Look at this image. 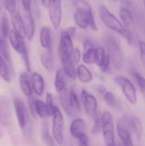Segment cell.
<instances>
[{
	"label": "cell",
	"mask_w": 145,
	"mask_h": 146,
	"mask_svg": "<svg viewBox=\"0 0 145 146\" xmlns=\"http://www.w3.org/2000/svg\"><path fill=\"white\" fill-rule=\"evenodd\" d=\"M72 1L77 9L73 17L76 25L82 29L90 27L94 31H97L98 27L89 3L85 0H72Z\"/></svg>",
	"instance_id": "1"
},
{
	"label": "cell",
	"mask_w": 145,
	"mask_h": 146,
	"mask_svg": "<svg viewBox=\"0 0 145 146\" xmlns=\"http://www.w3.org/2000/svg\"><path fill=\"white\" fill-rule=\"evenodd\" d=\"M100 16L103 24L107 28L115 31L125 38L128 44L133 45L134 39L131 31L124 27L123 24L118 20V19L109 11L105 6L100 7Z\"/></svg>",
	"instance_id": "2"
},
{
	"label": "cell",
	"mask_w": 145,
	"mask_h": 146,
	"mask_svg": "<svg viewBox=\"0 0 145 146\" xmlns=\"http://www.w3.org/2000/svg\"><path fill=\"white\" fill-rule=\"evenodd\" d=\"M17 121L23 134L26 138L31 137L32 133V125L30 118L29 111L23 102L22 100L18 97H15L13 101Z\"/></svg>",
	"instance_id": "3"
},
{
	"label": "cell",
	"mask_w": 145,
	"mask_h": 146,
	"mask_svg": "<svg viewBox=\"0 0 145 146\" xmlns=\"http://www.w3.org/2000/svg\"><path fill=\"white\" fill-rule=\"evenodd\" d=\"M105 44L110 61H112L116 69H120L124 64V57L117 41L114 37L108 36L105 38Z\"/></svg>",
	"instance_id": "4"
},
{
	"label": "cell",
	"mask_w": 145,
	"mask_h": 146,
	"mask_svg": "<svg viewBox=\"0 0 145 146\" xmlns=\"http://www.w3.org/2000/svg\"><path fill=\"white\" fill-rule=\"evenodd\" d=\"M101 131L102 133L105 146H116L114 134L112 115L109 111H105L100 116Z\"/></svg>",
	"instance_id": "5"
},
{
	"label": "cell",
	"mask_w": 145,
	"mask_h": 146,
	"mask_svg": "<svg viewBox=\"0 0 145 146\" xmlns=\"http://www.w3.org/2000/svg\"><path fill=\"white\" fill-rule=\"evenodd\" d=\"M64 121L63 114L57 106L54 107L52 121L53 138L59 145L63 143L64 139Z\"/></svg>",
	"instance_id": "6"
},
{
	"label": "cell",
	"mask_w": 145,
	"mask_h": 146,
	"mask_svg": "<svg viewBox=\"0 0 145 146\" xmlns=\"http://www.w3.org/2000/svg\"><path fill=\"white\" fill-rule=\"evenodd\" d=\"M114 81L120 87L122 93L129 103H130L131 104H136L137 101L136 91L132 81L126 77L119 75L116 76L114 78Z\"/></svg>",
	"instance_id": "7"
},
{
	"label": "cell",
	"mask_w": 145,
	"mask_h": 146,
	"mask_svg": "<svg viewBox=\"0 0 145 146\" xmlns=\"http://www.w3.org/2000/svg\"><path fill=\"white\" fill-rule=\"evenodd\" d=\"M73 49L72 39L70 37L66 31H63L61 32L59 48H58V55L61 62L71 58Z\"/></svg>",
	"instance_id": "8"
},
{
	"label": "cell",
	"mask_w": 145,
	"mask_h": 146,
	"mask_svg": "<svg viewBox=\"0 0 145 146\" xmlns=\"http://www.w3.org/2000/svg\"><path fill=\"white\" fill-rule=\"evenodd\" d=\"M48 14L53 27L58 29L62 20V4L61 0H51L48 7Z\"/></svg>",
	"instance_id": "9"
},
{
	"label": "cell",
	"mask_w": 145,
	"mask_h": 146,
	"mask_svg": "<svg viewBox=\"0 0 145 146\" xmlns=\"http://www.w3.org/2000/svg\"><path fill=\"white\" fill-rule=\"evenodd\" d=\"M81 99L84 108L89 116L94 118L98 113V101L96 98L85 90L81 91Z\"/></svg>",
	"instance_id": "10"
},
{
	"label": "cell",
	"mask_w": 145,
	"mask_h": 146,
	"mask_svg": "<svg viewBox=\"0 0 145 146\" xmlns=\"http://www.w3.org/2000/svg\"><path fill=\"white\" fill-rule=\"evenodd\" d=\"M122 118L125 119L130 132L134 134L138 140L142 138L143 128L139 118L133 115H125Z\"/></svg>",
	"instance_id": "11"
},
{
	"label": "cell",
	"mask_w": 145,
	"mask_h": 146,
	"mask_svg": "<svg viewBox=\"0 0 145 146\" xmlns=\"http://www.w3.org/2000/svg\"><path fill=\"white\" fill-rule=\"evenodd\" d=\"M11 21L14 31L21 38H26L24 19L22 18L19 11H16L15 12L11 14Z\"/></svg>",
	"instance_id": "12"
},
{
	"label": "cell",
	"mask_w": 145,
	"mask_h": 146,
	"mask_svg": "<svg viewBox=\"0 0 145 146\" xmlns=\"http://www.w3.org/2000/svg\"><path fill=\"white\" fill-rule=\"evenodd\" d=\"M9 38L11 45L12 46L14 49L19 54H21L25 50L28 49L24 41V38L19 36L14 30H10Z\"/></svg>",
	"instance_id": "13"
},
{
	"label": "cell",
	"mask_w": 145,
	"mask_h": 146,
	"mask_svg": "<svg viewBox=\"0 0 145 146\" xmlns=\"http://www.w3.org/2000/svg\"><path fill=\"white\" fill-rule=\"evenodd\" d=\"M19 84L24 95L27 97L32 96L33 88L31 84V76H30L28 71H25L20 75Z\"/></svg>",
	"instance_id": "14"
},
{
	"label": "cell",
	"mask_w": 145,
	"mask_h": 146,
	"mask_svg": "<svg viewBox=\"0 0 145 146\" xmlns=\"http://www.w3.org/2000/svg\"><path fill=\"white\" fill-rule=\"evenodd\" d=\"M24 26H25L26 35L27 39L31 41L34 37L35 34V21H34V17H33L31 12H26L25 11L24 15Z\"/></svg>",
	"instance_id": "15"
},
{
	"label": "cell",
	"mask_w": 145,
	"mask_h": 146,
	"mask_svg": "<svg viewBox=\"0 0 145 146\" xmlns=\"http://www.w3.org/2000/svg\"><path fill=\"white\" fill-rule=\"evenodd\" d=\"M31 84L34 93L38 96H41L45 88V82L43 77L38 73L34 72L31 74Z\"/></svg>",
	"instance_id": "16"
},
{
	"label": "cell",
	"mask_w": 145,
	"mask_h": 146,
	"mask_svg": "<svg viewBox=\"0 0 145 146\" xmlns=\"http://www.w3.org/2000/svg\"><path fill=\"white\" fill-rule=\"evenodd\" d=\"M85 122L82 118L75 119L70 126V133L73 138L78 139L82 134L85 133Z\"/></svg>",
	"instance_id": "17"
},
{
	"label": "cell",
	"mask_w": 145,
	"mask_h": 146,
	"mask_svg": "<svg viewBox=\"0 0 145 146\" xmlns=\"http://www.w3.org/2000/svg\"><path fill=\"white\" fill-rule=\"evenodd\" d=\"M117 131L118 135H119L121 141L126 142V141H132V137H131L132 133L129 131L123 118H122L118 121L117 125Z\"/></svg>",
	"instance_id": "18"
},
{
	"label": "cell",
	"mask_w": 145,
	"mask_h": 146,
	"mask_svg": "<svg viewBox=\"0 0 145 146\" xmlns=\"http://www.w3.org/2000/svg\"><path fill=\"white\" fill-rule=\"evenodd\" d=\"M40 43L45 50H51V30L49 27H44L40 32Z\"/></svg>",
	"instance_id": "19"
},
{
	"label": "cell",
	"mask_w": 145,
	"mask_h": 146,
	"mask_svg": "<svg viewBox=\"0 0 145 146\" xmlns=\"http://www.w3.org/2000/svg\"><path fill=\"white\" fill-rule=\"evenodd\" d=\"M119 17H120L124 27L127 29L128 30L131 31L130 29L132 28L134 24L133 17H132L131 11L127 7H121L120 9H119Z\"/></svg>",
	"instance_id": "20"
},
{
	"label": "cell",
	"mask_w": 145,
	"mask_h": 146,
	"mask_svg": "<svg viewBox=\"0 0 145 146\" xmlns=\"http://www.w3.org/2000/svg\"><path fill=\"white\" fill-rule=\"evenodd\" d=\"M77 77L80 82L82 84L90 82L93 78L90 71L84 65H80L77 68Z\"/></svg>",
	"instance_id": "21"
},
{
	"label": "cell",
	"mask_w": 145,
	"mask_h": 146,
	"mask_svg": "<svg viewBox=\"0 0 145 146\" xmlns=\"http://www.w3.org/2000/svg\"><path fill=\"white\" fill-rule=\"evenodd\" d=\"M69 102L70 107H71V111L72 115L79 113L80 111V106L79 99L75 93L73 88L71 87L69 91Z\"/></svg>",
	"instance_id": "22"
},
{
	"label": "cell",
	"mask_w": 145,
	"mask_h": 146,
	"mask_svg": "<svg viewBox=\"0 0 145 146\" xmlns=\"http://www.w3.org/2000/svg\"><path fill=\"white\" fill-rule=\"evenodd\" d=\"M62 65L64 74L72 80L76 79L77 71L75 70V66H74V64L72 58H69L66 61H63Z\"/></svg>",
	"instance_id": "23"
},
{
	"label": "cell",
	"mask_w": 145,
	"mask_h": 146,
	"mask_svg": "<svg viewBox=\"0 0 145 146\" xmlns=\"http://www.w3.org/2000/svg\"><path fill=\"white\" fill-rule=\"evenodd\" d=\"M41 63L43 66L48 71H53V60L51 54V50H45L40 57Z\"/></svg>",
	"instance_id": "24"
},
{
	"label": "cell",
	"mask_w": 145,
	"mask_h": 146,
	"mask_svg": "<svg viewBox=\"0 0 145 146\" xmlns=\"http://www.w3.org/2000/svg\"><path fill=\"white\" fill-rule=\"evenodd\" d=\"M55 90L57 92L61 93L66 88V82L65 79V74L63 72V68H60L57 71L56 75H55V83H54Z\"/></svg>",
	"instance_id": "25"
},
{
	"label": "cell",
	"mask_w": 145,
	"mask_h": 146,
	"mask_svg": "<svg viewBox=\"0 0 145 146\" xmlns=\"http://www.w3.org/2000/svg\"><path fill=\"white\" fill-rule=\"evenodd\" d=\"M60 102H61V104L64 111L68 115H72V111H71V107H70L69 91L67 89V88L60 93Z\"/></svg>",
	"instance_id": "26"
},
{
	"label": "cell",
	"mask_w": 145,
	"mask_h": 146,
	"mask_svg": "<svg viewBox=\"0 0 145 146\" xmlns=\"http://www.w3.org/2000/svg\"><path fill=\"white\" fill-rule=\"evenodd\" d=\"M9 21L8 17L6 13H3L0 19V36L6 39L7 36H9Z\"/></svg>",
	"instance_id": "27"
},
{
	"label": "cell",
	"mask_w": 145,
	"mask_h": 146,
	"mask_svg": "<svg viewBox=\"0 0 145 146\" xmlns=\"http://www.w3.org/2000/svg\"><path fill=\"white\" fill-rule=\"evenodd\" d=\"M41 138L46 146H55V140L50 135L49 129L46 123H44L41 128Z\"/></svg>",
	"instance_id": "28"
},
{
	"label": "cell",
	"mask_w": 145,
	"mask_h": 146,
	"mask_svg": "<svg viewBox=\"0 0 145 146\" xmlns=\"http://www.w3.org/2000/svg\"><path fill=\"white\" fill-rule=\"evenodd\" d=\"M0 77L7 83L10 82L11 81L9 69L5 60L1 54H0Z\"/></svg>",
	"instance_id": "29"
},
{
	"label": "cell",
	"mask_w": 145,
	"mask_h": 146,
	"mask_svg": "<svg viewBox=\"0 0 145 146\" xmlns=\"http://www.w3.org/2000/svg\"><path fill=\"white\" fill-rule=\"evenodd\" d=\"M0 54L2 56L5 61H7V62H10L11 54H10L9 47L6 40L1 36H0Z\"/></svg>",
	"instance_id": "30"
},
{
	"label": "cell",
	"mask_w": 145,
	"mask_h": 146,
	"mask_svg": "<svg viewBox=\"0 0 145 146\" xmlns=\"http://www.w3.org/2000/svg\"><path fill=\"white\" fill-rule=\"evenodd\" d=\"M95 56H96V48L85 51L82 56V61L85 64H95Z\"/></svg>",
	"instance_id": "31"
},
{
	"label": "cell",
	"mask_w": 145,
	"mask_h": 146,
	"mask_svg": "<svg viewBox=\"0 0 145 146\" xmlns=\"http://www.w3.org/2000/svg\"><path fill=\"white\" fill-rule=\"evenodd\" d=\"M36 108L37 115L42 118L48 117L46 106H45V104L44 101L39 99L36 100Z\"/></svg>",
	"instance_id": "32"
},
{
	"label": "cell",
	"mask_w": 145,
	"mask_h": 146,
	"mask_svg": "<svg viewBox=\"0 0 145 146\" xmlns=\"http://www.w3.org/2000/svg\"><path fill=\"white\" fill-rule=\"evenodd\" d=\"M45 106H46L47 113H48V117L53 116L54 111V107L55 106L53 105V97L51 94H47L46 97H45Z\"/></svg>",
	"instance_id": "33"
},
{
	"label": "cell",
	"mask_w": 145,
	"mask_h": 146,
	"mask_svg": "<svg viewBox=\"0 0 145 146\" xmlns=\"http://www.w3.org/2000/svg\"><path fill=\"white\" fill-rule=\"evenodd\" d=\"M104 100H105V103L112 108H115L117 105V101L115 96L110 91L105 92V94H104Z\"/></svg>",
	"instance_id": "34"
},
{
	"label": "cell",
	"mask_w": 145,
	"mask_h": 146,
	"mask_svg": "<svg viewBox=\"0 0 145 146\" xmlns=\"http://www.w3.org/2000/svg\"><path fill=\"white\" fill-rule=\"evenodd\" d=\"M133 76L134 77L135 80H136V83L138 84L139 89H140L141 92L145 97V78L142 76L138 72H134Z\"/></svg>",
	"instance_id": "35"
},
{
	"label": "cell",
	"mask_w": 145,
	"mask_h": 146,
	"mask_svg": "<svg viewBox=\"0 0 145 146\" xmlns=\"http://www.w3.org/2000/svg\"><path fill=\"white\" fill-rule=\"evenodd\" d=\"M3 6L9 13L12 14L16 11V0H1Z\"/></svg>",
	"instance_id": "36"
},
{
	"label": "cell",
	"mask_w": 145,
	"mask_h": 146,
	"mask_svg": "<svg viewBox=\"0 0 145 146\" xmlns=\"http://www.w3.org/2000/svg\"><path fill=\"white\" fill-rule=\"evenodd\" d=\"M102 129L101 127V121H100V113H97L96 115L94 116V124L92 128V133L98 134L100 133Z\"/></svg>",
	"instance_id": "37"
},
{
	"label": "cell",
	"mask_w": 145,
	"mask_h": 146,
	"mask_svg": "<svg viewBox=\"0 0 145 146\" xmlns=\"http://www.w3.org/2000/svg\"><path fill=\"white\" fill-rule=\"evenodd\" d=\"M106 56L105 49L103 47H98L96 48V56H95V64L100 66V64L102 63V60L104 59L105 56Z\"/></svg>",
	"instance_id": "38"
},
{
	"label": "cell",
	"mask_w": 145,
	"mask_h": 146,
	"mask_svg": "<svg viewBox=\"0 0 145 146\" xmlns=\"http://www.w3.org/2000/svg\"><path fill=\"white\" fill-rule=\"evenodd\" d=\"M36 100L34 97L31 96L28 97V109H29V112L31 113V116L34 118H36L37 116L36 113Z\"/></svg>",
	"instance_id": "39"
},
{
	"label": "cell",
	"mask_w": 145,
	"mask_h": 146,
	"mask_svg": "<svg viewBox=\"0 0 145 146\" xmlns=\"http://www.w3.org/2000/svg\"><path fill=\"white\" fill-rule=\"evenodd\" d=\"M109 64H110V58H109V55L107 54L99 66L100 71L103 73L107 72L109 68Z\"/></svg>",
	"instance_id": "40"
},
{
	"label": "cell",
	"mask_w": 145,
	"mask_h": 146,
	"mask_svg": "<svg viewBox=\"0 0 145 146\" xmlns=\"http://www.w3.org/2000/svg\"><path fill=\"white\" fill-rule=\"evenodd\" d=\"M139 54H140V59L142 64L145 66V42L143 41H139Z\"/></svg>",
	"instance_id": "41"
},
{
	"label": "cell",
	"mask_w": 145,
	"mask_h": 146,
	"mask_svg": "<svg viewBox=\"0 0 145 146\" xmlns=\"http://www.w3.org/2000/svg\"><path fill=\"white\" fill-rule=\"evenodd\" d=\"M71 58H72V61H74L75 64H78L80 62L81 58V53L79 48H74L72 53V56H71Z\"/></svg>",
	"instance_id": "42"
},
{
	"label": "cell",
	"mask_w": 145,
	"mask_h": 146,
	"mask_svg": "<svg viewBox=\"0 0 145 146\" xmlns=\"http://www.w3.org/2000/svg\"><path fill=\"white\" fill-rule=\"evenodd\" d=\"M79 146H89V140L86 133H83L78 138Z\"/></svg>",
	"instance_id": "43"
},
{
	"label": "cell",
	"mask_w": 145,
	"mask_h": 146,
	"mask_svg": "<svg viewBox=\"0 0 145 146\" xmlns=\"http://www.w3.org/2000/svg\"><path fill=\"white\" fill-rule=\"evenodd\" d=\"M23 8L26 12H31V2L32 0H21Z\"/></svg>",
	"instance_id": "44"
},
{
	"label": "cell",
	"mask_w": 145,
	"mask_h": 146,
	"mask_svg": "<svg viewBox=\"0 0 145 146\" xmlns=\"http://www.w3.org/2000/svg\"><path fill=\"white\" fill-rule=\"evenodd\" d=\"M65 31L68 33V34L70 36V37H71L72 39H73L74 37H75V33H76V29H75V27H68Z\"/></svg>",
	"instance_id": "45"
},
{
	"label": "cell",
	"mask_w": 145,
	"mask_h": 146,
	"mask_svg": "<svg viewBox=\"0 0 145 146\" xmlns=\"http://www.w3.org/2000/svg\"><path fill=\"white\" fill-rule=\"evenodd\" d=\"M93 48H95V46H94L93 44L89 39H86L84 41V49H85V51H88V50Z\"/></svg>",
	"instance_id": "46"
},
{
	"label": "cell",
	"mask_w": 145,
	"mask_h": 146,
	"mask_svg": "<svg viewBox=\"0 0 145 146\" xmlns=\"http://www.w3.org/2000/svg\"><path fill=\"white\" fill-rule=\"evenodd\" d=\"M117 146H134V145H133V143H132V141H126V142H122V141H121V143H119Z\"/></svg>",
	"instance_id": "47"
},
{
	"label": "cell",
	"mask_w": 145,
	"mask_h": 146,
	"mask_svg": "<svg viewBox=\"0 0 145 146\" xmlns=\"http://www.w3.org/2000/svg\"><path fill=\"white\" fill-rule=\"evenodd\" d=\"M97 90H98V91L100 94H105V92H106V89H105V87L102 86H99L98 87V88H97Z\"/></svg>",
	"instance_id": "48"
},
{
	"label": "cell",
	"mask_w": 145,
	"mask_h": 146,
	"mask_svg": "<svg viewBox=\"0 0 145 146\" xmlns=\"http://www.w3.org/2000/svg\"><path fill=\"white\" fill-rule=\"evenodd\" d=\"M41 2H42L43 5H44L45 8L48 9L50 6L51 0H41Z\"/></svg>",
	"instance_id": "49"
},
{
	"label": "cell",
	"mask_w": 145,
	"mask_h": 146,
	"mask_svg": "<svg viewBox=\"0 0 145 146\" xmlns=\"http://www.w3.org/2000/svg\"><path fill=\"white\" fill-rule=\"evenodd\" d=\"M119 1L122 4H125V5H129L131 2V0H119Z\"/></svg>",
	"instance_id": "50"
},
{
	"label": "cell",
	"mask_w": 145,
	"mask_h": 146,
	"mask_svg": "<svg viewBox=\"0 0 145 146\" xmlns=\"http://www.w3.org/2000/svg\"><path fill=\"white\" fill-rule=\"evenodd\" d=\"M143 3H144V6L145 7V0H143Z\"/></svg>",
	"instance_id": "51"
},
{
	"label": "cell",
	"mask_w": 145,
	"mask_h": 146,
	"mask_svg": "<svg viewBox=\"0 0 145 146\" xmlns=\"http://www.w3.org/2000/svg\"><path fill=\"white\" fill-rule=\"evenodd\" d=\"M0 117H1V111H0Z\"/></svg>",
	"instance_id": "52"
},
{
	"label": "cell",
	"mask_w": 145,
	"mask_h": 146,
	"mask_svg": "<svg viewBox=\"0 0 145 146\" xmlns=\"http://www.w3.org/2000/svg\"><path fill=\"white\" fill-rule=\"evenodd\" d=\"M68 1H72V0H68Z\"/></svg>",
	"instance_id": "53"
}]
</instances>
